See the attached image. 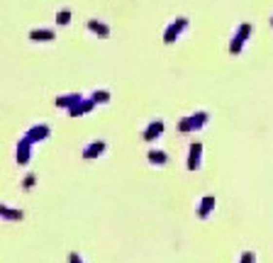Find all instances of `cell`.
<instances>
[{"instance_id": "16", "label": "cell", "mask_w": 273, "mask_h": 263, "mask_svg": "<svg viewBox=\"0 0 273 263\" xmlns=\"http://www.w3.org/2000/svg\"><path fill=\"white\" fill-rule=\"evenodd\" d=\"M241 47H244V42H241L239 37H234V39H232V44H229V54H234V56H237V54H241Z\"/></svg>"}, {"instance_id": "2", "label": "cell", "mask_w": 273, "mask_h": 263, "mask_svg": "<svg viewBox=\"0 0 273 263\" xmlns=\"http://www.w3.org/2000/svg\"><path fill=\"white\" fill-rule=\"evenodd\" d=\"M164 129H166L164 120H154V122H149V124H146V129H144L142 139H144V141H156V139L164 134Z\"/></svg>"}, {"instance_id": "1", "label": "cell", "mask_w": 273, "mask_h": 263, "mask_svg": "<svg viewBox=\"0 0 273 263\" xmlns=\"http://www.w3.org/2000/svg\"><path fill=\"white\" fill-rule=\"evenodd\" d=\"M207 124V112L205 110H198L193 115H185L181 122H178V132L181 134H190V132H198Z\"/></svg>"}, {"instance_id": "21", "label": "cell", "mask_w": 273, "mask_h": 263, "mask_svg": "<svg viewBox=\"0 0 273 263\" xmlns=\"http://www.w3.org/2000/svg\"><path fill=\"white\" fill-rule=\"evenodd\" d=\"M69 261H71V263H83V261L78 258V253H71V256H69Z\"/></svg>"}, {"instance_id": "9", "label": "cell", "mask_w": 273, "mask_h": 263, "mask_svg": "<svg viewBox=\"0 0 273 263\" xmlns=\"http://www.w3.org/2000/svg\"><path fill=\"white\" fill-rule=\"evenodd\" d=\"M215 205H217L215 195H205V197L200 200V205H198V217H200V219H207L210 212L215 210Z\"/></svg>"}, {"instance_id": "10", "label": "cell", "mask_w": 273, "mask_h": 263, "mask_svg": "<svg viewBox=\"0 0 273 263\" xmlns=\"http://www.w3.org/2000/svg\"><path fill=\"white\" fill-rule=\"evenodd\" d=\"M185 25H188V22H185L183 18H181L178 22H173V25L166 30V37H164V42H166V44H173V42H176V37L183 32V27H185Z\"/></svg>"}, {"instance_id": "6", "label": "cell", "mask_w": 273, "mask_h": 263, "mask_svg": "<svg viewBox=\"0 0 273 263\" xmlns=\"http://www.w3.org/2000/svg\"><path fill=\"white\" fill-rule=\"evenodd\" d=\"M93 107H95V103H93L91 98H83L81 103H76V105L69 110V117H83V115H88Z\"/></svg>"}, {"instance_id": "3", "label": "cell", "mask_w": 273, "mask_h": 263, "mask_svg": "<svg viewBox=\"0 0 273 263\" xmlns=\"http://www.w3.org/2000/svg\"><path fill=\"white\" fill-rule=\"evenodd\" d=\"M49 132H52V129H49V124H44V122H42V124H32V127L27 129V134H25V137H27L32 144H37V141H44V139L49 137Z\"/></svg>"}, {"instance_id": "22", "label": "cell", "mask_w": 273, "mask_h": 263, "mask_svg": "<svg viewBox=\"0 0 273 263\" xmlns=\"http://www.w3.org/2000/svg\"><path fill=\"white\" fill-rule=\"evenodd\" d=\"M271 25H273V18H271Z\"/></svg>"}, {"instance_id": "20", "label": "cell", "mask_w": 273, "mask_h": 263, "mask_svg": "<svg viewBox=\"0 0 273 263\" xmlns=\"http://www.w3.org/2000/svg\"><path fill=\"white\" fill-rule=\"evenodd\" d=\"M254 258H256V256H254L251 251H246V253L241 256V261H239V263H254Z\"/></svg>"}, {"instance_id": "8", "label": "cell", "mask_w": 273, "mask_h": 263, "mask_svg": "<svg viewBox=\"0 0 273 263\" xmlns=\"http://www.w3.org/2000/svg\"><path fill=\"white\" fill-rule=\"evenodd\" d=\"M35 144L27 139V137H22L20 141H18V163L20 166H25L27 161H30V149H32Z\"/></svg>"}, {"instance_id": "11", "label": "cell", "mask_w": 273, "mask_h": 263, "mask_svg": "<svg viewBox=\"0 0 273 263\" xmlns=\"http://www.w3.org/2000/svg\"><path fill=\"white\" fill-rule=\"evenodd\" d=\"M146 158H149V163H154V166H164V163H168V154L161 151V149H149Z\"/></svg>"}, {"instance_id": "4", "label": "cell", "mask_w": 273, "mask_h": 263, "mask_svg": "<svg viewBox=\"0 0 273 263\" xmlns=\"http://www.w3.org/2000/svg\"><path fill=\"white\" fill-rule=\"evenodd\" d=\"M200 158H202V144L193 141L188 149V171H198L200 168Z\"/></svg>"}, {"instance_id": "12", "label": "cell", "mask_w": 273, "mask_h": 263, "mask_svg": "<svg viewBox=\"0 0 273 263\" xmlns=\"http://www.w3.org/2000/svg\"><path fill=\"white\" fill-rule=\"evenodd\" d=\"M0 217L18 222V219H22L25 214H22V210H15V207H8V205H0Z\"/></svg>"}, {"instance_id": "5", "label": "cell", "mask_w": 273, "mask_h": 263, "mask_svg": "<svg viewBox=\"0 0 273 263\" xmlns=\"http://www.w3.org/2000/svg\"><path fill=\"white\" fill-rule=\"evenodd\" d=\"M105 149H108V144H105L103 139H100V141H91V144L83 149V154H81V156H83L86 161H91V158H98V156H103V154H105Z\"/></svg>"}, {"instance_id": "18", "label": "cell", "mask_w": 273, "mask_h": 263, "mask_svg": "<svg viewBox=\"0 0 273 263\" xmlns=\"http://www.w3.org/2000/svg\"><path fill=\"white\" fill-rule=\"evenodd\" d=\"M35 183H37V175H35V173H27V178L22 180V188H25V190H32Z\"/></svg>"}, {"instance_id": "15", "label": "cell", "mask_w": 273, "mask_h": 263, "mask_svg": "<svg viewBox=\"0 0 273 263\" xmlns=\"http://www.w3.org/2000/svg\"><path fill=\"white\" fill-rule=\"evenodd\" d=\"M91 100H93L95 105H98V103H110V90H105V88H103V90H95V93L91 95Z\"/></svg>"}, {"instance_id": "7", "label": "cell", "mask_w": 273, "mask_h": 263, "mask_svg": "<svg viewBox=\"0 0 273 263\" xmlns=\"http://www.w3.org/2000/svg\"><path fill=\"white\" fill-rule=\"evenodd\" d=\"M83 98H86V95H81V93H69V95H59V98H56V107H64V110L69 112V110H71V107H73L76 103H81Z\"/></svg>"}, {"instance_id": "19", "label": "cell", "mask_w": 273, "mask_h": 263, "mask_svg": "<svg viewBox=\"0 0 273 263\" xmlns=\"http://www.w3.org/2000/svg\"><path fill=\"white\" fill-rule=\"evenodd\" d=\"M69 20H71V13H69V10H61V13H59V22H61V25H69Z\"/></svg>"}, {"instance_id": "14", "label": "cell", "mask_w": 273, "mask_h": 263, "mask_svg": "<svg viewBox=\"0 0 273 263\" xmlns=\"http://www.w3.org/2000/svg\"><path fill=\"white\" fill-rule=\"evenodd\" d=\"M30 39H35V42H52L54 39V32L52 30H32V35H30Z\"/></svg>"}, {"instance_id": "13", "label": "cell", "mask_w": 273, "mask_h": 263, "mask_svg": "<svg viewBox=\"0 0 273 263\" xmlns=\"http://www.w3.org/2000/svg\"><path fill=\"white\" fill-rule=\"evenodd\" d=\"M88 30H91V32H95V35H98V37H103V39H105V37H110V30H108L103 22L91 20V22H88Z\"/></svg>"}, {"instance_id": "17", "label": "cell", "mask_w": 273, "mask_h": 263, "mask_svg": "<svg viewBox=\"0 0 273 263\" xmlns=\"http://www.w3.org/2000/svg\"><path fill=\"white\" fill-rule=\"evenodd\" d=\"M249 32H251V25H241L239 32H237V37H239L241 42H246V39H249Z\"/></svg>"}]
</instances>
